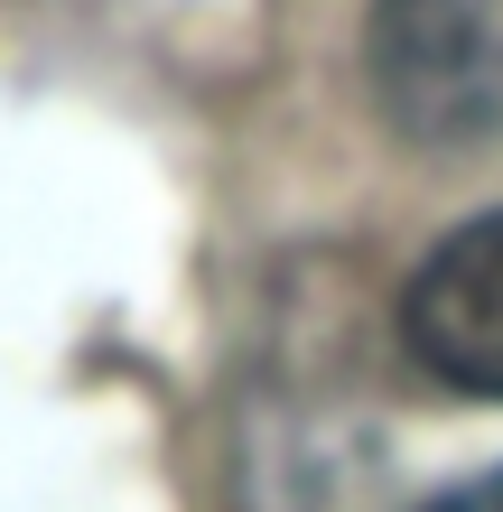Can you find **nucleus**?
Wrapping results in <instances>:
<instances>
[{
  "label": "nucleus",
  "mask_w": 503,
  "mask_h": 512,
  "mask_svg": "<svg viewBox=\"0 0 503 512\" xmlns=\"http://www.w3.org/2000/svg\"><path fill=\"white\" fill-rule=\"evenodd\" d=\"M364 75L382 122L420 149L503 131V0H373Z\"/></svg>",
  "instance_id": "obj_1"
},
{
  "label": "nucleus",
  "mask_w": 503,
  "mask_h": 512,
  "mask_svg": "<svg viewBox=\"0 0 503 512\" xmlns=\"http://www.w3.org/2000/svg\"><path fill=\"white\" fill-rule=\"evenodd\" d=\"M401 336L438 382L476 391V401H503V215L457 224L410 270Z\"/></svg>",
  "instance_id": "obj_2"
},
{
  "label": "nucleus",
  "mask_w": 503,
  "mask_h": 512,
  "mask_svg": "<svg viewBox=\"0 0 503 512\" xmlns=\"http://www.w3.org/2000/svg\"><path fill=\"white\" fill-rule=\"evenodd\" d=\"M429 512H503V466H494V475H476V485H457V494H438Z\"/></svg>",
  "instance_id": "obj_3"
}]
</instances>
